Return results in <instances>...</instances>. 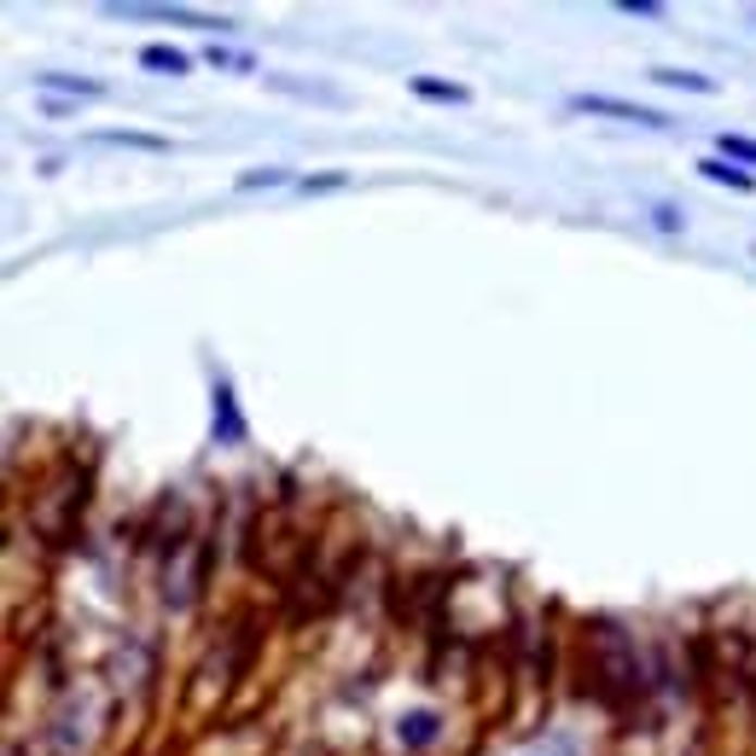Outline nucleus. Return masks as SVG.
<instances>
[{"instance_id": "obj_1", "label": "nucleus", "mask_w": 756, "mask_h": 756, "mask_svg": "<svg viewBox=\"0 0 756 756\" xmlns=\"http://www.w3.org/2000/svg\"><path fill=\"white\" fill-rule=\"evenodd\" d=\"M111 18H158V24H193V29H210V36H222L233 29V18H215V12H193V7H134V0H111Z\"/></svg>"}, {"instance_id": "obj_2", "label": "nucleus", "mask_w": 756, "mask_h": 756, "mask_svg": "<svg viewBox=\"0 0 756 756\" xmlns=\"http://www.w3.org/2000/svg\"><path fill=\"white\" fill-rule=\"evenodd\" d=\"M570 106L587 111V116H617V123H634V128H669L664 111L634 106V99H611V94H570Z\"/></svg>"}, {"instance_id": "obj_3", "label": "nucleus", "mask_w": 756, "mask_h": 756, "mask_svg": "<svg viewBox=\"0 0 756 756\" xmlns=\"http://www.w3.org/2000/svg\"><path fill=\"white\" fill-rule=\"evenodd\" d=\"M140 64H146V71H158V76H187V71H193V53L151 41V47H140Z\"/></svg>"}, {"instance_id": "obj_4", "label": "nucleus", "mask_w": 756, "mask_h": 756, "mask_svg": "<svg viewBox=\"0 0 756 756\" xmlns=\"http://www.w3.org/2000/svg\"><path fill=\"white\" fill-rule=\"evenodd\" d=\"M36 88L47 94H76V99H106V82H88V76H59V71H41Z\"/></svg>"}, {"instance_id": "obj_5", "label": "nucleus", "mask_w": 756, "mask_h": 756, "mask_svg": "<svg viewBox=\"0 0 756 756\" xmlns=\"http://www.w3.org/2000/svg\"><path fill=\"white\" fill-rule=\"evenodd\" d=\"M698 175H704V181H716V187H733V193H756V175L733 170L728 158H704V163H698Z\"/></svg>"}, {"instance_id": "obj_6", "label": "nucleus", "mask_w": 756, "mask_h": 756, "mask_svg": "<svg viewBox=\"0 0 756 756\" xmlns=\"http://www.w3.org/2000/svg\"><path fill=\"white\" fill-rule=\"evenodd\" d=\"M215 436H222V443H239V436H245V419H239V408H233L227 384L215 391Z\"/></svg>"}, {"instance_id": "obj_7", "label": "nucleus", "mask_w": 756, "mask_h": 756, "mask_svg": "<svg viewBox=\"0 0 756 756\" xmlns=\"http://www.w3.org/2000/svg\"><path fill=\"white\" fill-rule=\"evenodd\" d=\"M205 59L215 64V71H233V76H257V59L239 53V47H222V41H210L205 47Z\"/></svg>"}, {"instance_id": "obj_8", "label": "nucleus", "mask_w": 756, "mask_h": 756, "mask_svg": "<svg viewBox=\"0 0 756 756\" xmlns=\"http://www.w3.org/2000/svg\"><path fill=\"white\" fill-rule=\"evenodd\" d=\"M413 94L419 99H443V106H466V99H472L460 82H436V76H413Z\"/></svg>"}, {"instance_id": "obj_9", "label": "nucleus", "mask_w": 756, "mask_h": 756, "mask_svg": "<svg viewBox=\"0 0 756 756\" xmlns=\"http://www.w3.org/2000/svg\"><path fill=\"white\" fill-rule=\"evenodd\" d=\"M99 146H140V151H170V140L163 134H134V128H106V134H94Z\"/></svg>"}, {"instance_id": "obj_10", "label": "nucleus", "mask_w": 756, "mask_h": 756, "mask_svg": "<svg viewBox=\"0 0 756 756\" xmlns=\"http://www.w3.org/2000/svg\"><path fill=\"white\" fill-rule=\"evenodd\" d=\"M652 82H658V88H686V94H716V82L710 76H693V71H652Z\"/></svg>"}, {"instance_id": "obj_11", "label": "nucleus", "mask_w": 756, "mask_h": 756, "mask_svg": "<svg viewBox=\"0 0 756 756\" xmlns=\"http://www.w3.org/2000/svg\"><path fill=\"white\" fill-rule=\"evenodd\" d=\"M280 94H297V99H321V106H344L338 88H309V82H285V76H268Z\"/></svg>"}, {"instance_id": "obj_12", "label": "nucleus", "mask_w": 756, "mask_h": 756, "mask_svg": "<svg viewBox=\"0 0 756 756\" xmlns=\"http://www.w3.org/2000/svg\"><path fill=\"white\" fill-rule=\"evenodd\" d=\"M716 158H739V163H756V140H745V134H721L716 140Z\"/></svg>"}, {"instance_id": "obj_13", "label": "nucleus", "mask_w": 756, "mask_h": 756, "mask_svg": "<svg viewBox=\"0 0 756 756\" xmlns=\"http://www.w3.org/2000/svg\"><path fill=\"white\" fill-rule=\"evenodd\" d=\"M285 181V170H250V175H239V187L250 193V187H280Z\"/></svg>"}, {"instance_id": "obj_14", "label": "nucleus", "mask_w": 756, "mask_h": 756, "mask_svg": "<svg viewBox=\"0 0 756 756\" xmlns=\"http://www.w3.org/2000/svg\"><path fill=\"white\" fill-rule=\"evenodd\" d=\"M344 187V175H314V181H302V193H338Z\"/></svg>"}, {"instance_id": "obj_15", "label": "nucleus", "mask_w": 756, "mask_h": 756, "mask_svg": "<svg viewBox=\"0 0 756 756\" xmlns=\"http://www.w3.org/2000/svg\"><path fill=\"white\" fill-rule=\"evenodd\" d=\"M623 12H634V18H664V7H652V0H623Z\"/></svg>"}]
</instances>
